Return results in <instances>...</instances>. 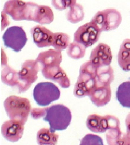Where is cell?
<instances>
[{
    "label": "cell",
    "instance_id": "obj_1",
    "mask_svg": "<svg viewBox=\"0 0 130 145\" xmlns=\"http://www.w3.org/2000/svg\"><path fill=\"white\" fill-rule=\"evenodd\" d=\"M97 68L90 60L80 66L77 82L74 89V96L77 98L89 96L97 86Z\"/></svg>",
    "mask_w": 130,
    "mask_h": 145
},
{
    "label": "cell",
    "instance_id": "obj_2",
    "mask_svg": "<svg viewBox=\"0 0 130 145\" xmlns=\"http://www.w3.org/2000/svg\"><path fill=\"white\" fill-rule=\"evenodd\" d=\"M72 114L68 108L61 104H57L47 108L43 120L48 122L52 132L67 129L70 125Z\"/></svg>",
    "mask_w": 130,
    "mask_h": 145
},
{
    "label": "cell",
    "instance_id": "obj_3",
    "mask_svg": "<svg viewBox=\"0 0 130 145\" xmlns=\"http://www.w3.org/2000/svg\"><path fill=\"white\" fill-rule=\"evenodd\" d=\"M4 106L10 120L20 121L25 124L31 110L28 99L14 95L9 96L4 102Z\"/></svg>",
    "mask_w": 130,
    "mask_h": 145
},
{
    "label": "cell",
    "instance_id": "obj_4",
    "mask_svg": "<svg viewBox=\"0 0 130 145\" xmlns=\"http://www.w3.org/2000/svg\"><path fill=\"white\" fill-rule=\"evenodd\" d=\"M122 21V16L120 12L113 8L98 11L91 20L101 32L115 29Z\"/></svg>",
    "mask_w": 130,
    "mask_h": 145
},
{
    "label": "cell",
    "instance_id": "obj_5",
    "mask_svg": "<svg viewBox=\"0 0 130 145\" xmlns=\"http://www.w3.org/2000/svg\"><path fill=\"white\" fill-rule=\"evenodd\" d=\"M33 96L38 105L47 106L59 99L61 91L59 88L52 83L40 82L36 85L33 89Z\"/></svg>",
    "mask_w": 130,
    "mask_h": 145
},
{
    "label": "cell",
    "instance_id": "obj_6",
    "mask_svg": "<svg viewBox=\"0 0 130 145\" xmlns=\"http://www.w3.org/2000/svg\"><path fill=\"white\" fill-rule=\"evenodd\" d=\"M39 71V66L35 60H28L23 63L19 71V82L16 86L18 93L25 92L29 89L38 79Z\"/></svg>",
    "mask_w": 130,
    "mask_h": 145
},
{
    "label": "cell",
    "instance_id": "obj_7",
    "mask_svg": "<svg viewBox=\"0 0 130 145\" xmlns=\"http://www.w3.org/2000/svg\"><path fill=\"white\" fill-rule=\"evenodd\" d=\"M32 2L22 0H9L5 3L3 12L10 15L16 21H30Z\"/></svg>",
    "mask_w": 130,
    "mask_h": 145
},
{
    "label": "cell",
    "instance_id": "obj_8",
    "mask_svg": "<svg viewBox=\"0 0 130 145\" xmlns=\"http://www.w3.org/2000/svg\"><path fill=\"white\" fill-rule=\"evenodd\" d=\"M86 126L92 132L103 133L112 128L120 127L119 119L112 115L104 116L92 114L87 118Z\"/></svg>",
    "mask_w": 130,
    "mask_h": 145
},
{
    "label": "cell",
    "instance_id": "obj_9",
    "mask_svg": "<svg viewBox=\"0 0 130 145\" xmlns=\"http://www.w3.org/2000/svg\"><path fill=\"white\" fill-rule=\"evenodd\" d=\"M2 38L5 46L16 52L20 51L28 40L25 30L20 26L9 27L5 32Z\"/></svg>",
    "mask_w": 130,
    "mask_h": 145
},
{
    "label": "cell",
    "instance_id": "obj_10",
    "mask_svg": "<svg viewBox=\"0 0 130 145\" xmlns=\"http://www.w3.org/2000/svg\"><path fill=\"white\" fill-rule=\"evenodd\" d=\"M102 32L91 21L78 28L74 33V41L83 45L86 48L98 41Z\"/></svg>",
    "mask_w": 130,
    "mask_h": 145
},
{
    "label": "cell",
    "instance_id": "obj_11",
    "mask_svg": "<svg viewBox=\"0 0 130 145\" xmlns=\"http://www.w3.org/2000/svg\"><path fill=\"white\" fill-rule=\"evenodd\" d=\"M41 71L43 76L47 79L58 83L63 88H68L70 87V79L66 72L60 67V64L45 67Z\"/></svg>",
    "mask_w": 130,
    "mask_h": 145
},
{
    "label": "cell",
    "instance_id": "obj_12",
    "mask_svg": "<svg viewBox=\"0 0 130 145\" xmlns=\"http://www.w3.org/2000/svg\"><path fill=\"white\" fill-rule=\"evenodd\" d=\"M25 124L22 122L17 120L6 121L1 127L3 136L9 142H17L22 137Z\"/></svg>",
    "mask_w": 130,
    "mask_h": 145
},
{
    "label": "cell",
    "instance_id": "obj_13",
    "mask_svg": "<svg viewBox=\"0 0 130 145\" xmlns=\"http://www.w3.org/2000/svg\"><path fill=\"white\" fill-rule=\"evenodd\" d=\"M111 48L108 45L100 43L91 51L89 60L97 67L110 65L112 60Z\"/></svg>",
    "mask_w": 130,
    "mask_h": 145
},
{
    "label": "cell",
    "instance_id": "obj_14",
    "mask_svg": "<svg viewBox=\"0 0 130 145\" xmlns=\"http://www.w3.org/2000/svg\"><path fill=\"white\" fill-rule=\"evenodd\" d=\"M33 40L39 48L52 46L54 33L44 26L37 25L30 31Z\"/></svg>",
    "mask_w": 130,
    "mask_h": 145
},
{
    "label": "cell",
    "instance_id": "obj_15",
    "mask_svg": "<svg viewBox=\"0 0 130 145\" xmlns=\"http://www.w3.org/2000/svg\"><path fill=\"white\" fill-rule=\"evenodd\" d=\"M111 96L110 85H97L91 91L89 97L97 107H102L109 103Z\"/></svg>",
    "mask_w": 130,
    "mask_h": 145
},
{
    "label": "cell",
    "instance_id": "obj_16",
    "mask_svg": "<svg viewBox=\"0 0 130 145\" xmlns=\"http://www.w3.org/2000/svg\"><path fill=\"white\" fill-rule=\"evenodd\" d=\"M35 60L38 63L40 71L45 67L60 64L62 61L61 51L49 49L39 53Z\"/></svg>",
    "mask_w": 130,
    "mask_h": 145
},
{
    "label": "cell",
    "instance_id": "obj_17",
    "mask_svg": "<svg viewBox=\"0 0 130 145\" xmlns=\"http://www.w3.org/2000/svg\"><path fill=\"white\" fill-rule=\"evenodd\" d=\"M118 61L123 70L130 71V39H126L122 42L118 53Z\"/></svg>",
    "mask_w": 130,
    "mask_h": 145
},
{
    "label": "cell",
    "instance_id": "obj_18",
    "mask_svg": "<svg viewBox=\"0 0 130 145\" xmlns=\"http://www.w3.org/2000/svg\"><path fill=\"white\" fill-rule=\"evenodd\" d=\"M106 138L109 145H130V140L127 133H122L120 127L107 130Z\"/></svg>",
    "mask_w": 130,
    "mask_h": 145
},
{
    "label": "cell",
    "instance_id": "obj_19",
    "mask_svg": "<svg viewBox=\"0 0 130 145\" xmlns=\"http://www.w3.org/2000/svg\"><path fill=\"white\" fill-rule=\"evenodd\" d=\"M59 135L52 132L50 128H42L38 131L36 135L37 143L39 145H56Z\"/></svg>",
    "mask_w": 130,
    "mask_h": 145
},
{
    "label": "cell",
    "instance_id": "obj_20",
    "mask_svg": "<svg viewBox=\"0 0 130 145\" xmlns=\"http://www.w3.org/2000/svg\"><path fill=\"white\" fill-rule=\"evenodd\" d=\"M1 80L5 84L10 87H16L19 82V72L14 70L7 64H2Z\"/></svg>",
    "mask_w": 130,
    "mask_h": 145
},
{
    "label": "cell",
    "instance_id": "obj_21",
    "mask_svg": "<svg viewBox=\"0 0 130 145\" xmlns=\"http://www.w3.org/2000/svg\"><path fill=\"white\" fill-rule=\"evenodd\" d=\"M98 85H110L114 80V70L110 66H104L97 67L96 72Z\"/></svg>",
    "mask_w": 130,
    "mask_h": 145
},
{
    "label": "cell",
    "instance_id": "obj_22",
    "mask_svg": "<svg viewBox=\"0 0 130 145\" xmlns=\"http://www.w3.org/2000/svg\"><path fill=\"white\" fill-rule=\"evenodd\" d=\"M116 97L122 107L130 108V80L119 85L116 92Z\"/></svg>",
    "mask_w": 130,
    "mask_h": 145
},
{
    "label": "cell",
    "instance_id": "obj_23",
    "mask_svg": "<svg viewBox=\"0 0 130 145\" xmlns=\"http://www.w3.org/2000/svg\"><path fill=\"white\" fill-rule=\"evenodd\" d=\"M54 20L53 11L50 7L47 6H39L37 17L35 22L41 25L49 24Z\"/></svg>",
    "mask_w": 130,
    "mask_h": 145
},
{
    "label": "cell",
    "instance_id": "obj_24",
    "mask_svg": "<svg viewBox=\"0 0 130 145\" xmlns=\"http://www.w3.org/2000/svg\"><path fill=\"white\" fill-rule=\"evenodd\" d=\"M84 17L83 7L80 4H76L71 7L67 13V20L71 23H78L83 20Z\"/></svg>",
    "mask_w": 130,
    "mask_h": 145
},
{
    "label": "cell",
    "instance_id": "obj_25",
    "mask_svg": "<svg viewBox=\"0 0 130 145\" xmlns=\"http://www.w3.org/2000/svg\"><path fill=\"white\" fill-rule=\"evenodd\" d=\"M70 37L69 35L62 32L55 33L52 42V47L57 50H63L70 44Z\"/></svg>",
    "mask_w": 130,
    "mask_h": 145
},
{
    "label": "cell",
    "instance_id": "obj_26",
    "mask_svg": "<svg viewBox=\"0 0 130 145\" xmlns=\"http://www.w3.org/2000/svg\"><path fill=\"white\" fill-rule=\"evenodd\" d=\"M86 48L82 44L76 42L71 43L67 48V54L71 58L80 59L85 57Z\"/></svg>",
    "mask_w": 130,
    "mask_h": 145
},
{
    "label": "cell",
    "instance_id": "obj_27",
    "mask_svg": "<svg viewBox=\"0 0 130 145\" xmlns=\"http://www.w3.org/2000/svg\"><path fill=\"white\" fill-rule=\"evenodd\" d=\"M80 145H103L100 137L93 133H88L80 141Z\"/></svg>",
    "mask_w": 130,
    "mask_h": 145
},
{
    "label": "cell",
    "instance_id": "obj_28",
    "mask_svg": "<svg viewBox=\"0 0 130 145\" xmlns=\"http://www.w3.org/2000/svg\"><path fill=\"white\" fill-rule=\"evenodd\" d=\"M77 0H52V5L55 9L64 10L76 4Z\"/></svg>",
    "mask_w": 130,
    "mask_h": 145
},
{
    "label": "cell",
    "instance_id": "obj_29",
    "mask_svg": "<svg viewBox=\"0 0 130 145\" xmlns=\"http://www.w3.org/2000/svg\"><path fill=\"white\" fill-rule=\"evenodd\" d=\"M46 112L47 108H32L31 111V117L35 120H38L45 117Z\"/></svg>",
    "mask_w": 130,
    "mask_h": 145
},
{
    "label": "cell",
    "instance_id": "obj_30",
    "mask_svg": "<svg viewBox=\"0 0 130 145\" xmlns=\"http://www.w3.org/2000/svg\"><path fill=\"white\" fill-rule=\"evenodd\" d=\"M126 128H127V134L130 140V113L127 115L125 120Z\"/></svg>",
    "mask_w": 130,
    "mask_h": 145
}]
</instances>
